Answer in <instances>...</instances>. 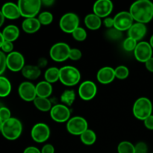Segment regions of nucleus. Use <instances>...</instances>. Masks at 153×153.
Returning <instances> with one entry per match:
<instances>
[{
  "mask_svg": "<svg viewBox=\"0 0 153 153\" xmlns=\"http://www.w3.org/2000/svg\"><path fill=\"white\" fill-rule=\"evenodd\" d=\"M129 13L137 22L147 23L153 18V3L149 0L135 1L130 7Z\"/></svg>",
  "mask_w": 153,
  "mask_h": 153,
  "instance_id": "f257e3e1",
  "label": "nucleus"
},
{
  "mask_svg": "<svg viewBox=\"0 0 153 153\" xmlns=\"http://www.w3.org/2000/svg\"><path fill=\"white\" fill-rule=\"evenodd\" d=\"M22 131V125L20 121L14 117H10L2 123L1 132L4 138L14 140L19 138Z\"/></svg>",
  "mask_w": 153,
  "mask_h": 153,
  "instance_id": "f03ea898",
  "label": "nucleus"
},
{
  "mask_svg": "<svg viewBox=\"0 0 153 153\" xmlns=\"http://www.w3.org/2000/svg\"><path fill=\"white\" fill-rule=\"evenodd\" d=\"M80 79V72L76 67L72 66H65L60 69L59 80L65 86H74L79 83Z\"/></svg>",
  "mask_w": 153,
  "mask_h": 153,
  "instance_id": "7ed1b4c3",
  "label": "nucleus"
},
{
  "mask_svg": "<svg viewBox=\"0 0 153 153\" xmlns=\"http://www.w3.org/2000/svg\"><path fill=\"white\" fill-rule=\"evenodd\" d=\"M152 105L150 100L146 97H140L133 105V114L137 119L143 120L152 115Z\"/></svg>",
  "mask_w": 153,
  "mask_h": 153,
  "instance_id": "20e7f679",
  "label": "nucleus"
},
{
  "mask_svg": "<svg viewBox=\"0 0 153 153\" xmlns=\"http://www.w3.org/2000/svg\"><path fill=\"white\" fill-rule=\"evenodd\" d=\"M41 4L40 0H19L17 5L21 16L27 19L35 17L40 11Z\"/></svg>",
  "mask_w": 153,
  "mask_h": 153,
  "instance_id": "39448f33",
  "label": "nucleus"
},
{
  "mask_svg": "<svg viewBox=\"0 0 153 153\" xmlns=\"http://www.w3.org/2000/svg\"><path fill=\"white\" fill-rule=\"evenodd\" d=\"M71 48L65 43H57L52 46L49 51L51 58L56 62H63L70 57Z\"/></svg>",
  "mask_w": 153,
  "mask_h": 153,
  "instance_id": "423d86ee",
  "label": "nucleus"
},
{
  "mask_svg": "<svg viewBox=\"0 0 153 153\" xmlns=\"http://www.w3.org/2000/svg\"><path fill=\"white\" fill-rule=\"evenodd\" d=\"M59 25L64 32L73 33L79 25V18L76 13H67L61 16Z\"/></svg>",
  "mask_w": 153,
  "mask_h": 153,
  "instance_id": "0eeeda50",
  "label": "nucleus"
},
{
  "mask_svg": "<svg viewBox=\"0 0 153 153\" xmlns=\"http://www.w3.org/2000/svg\"><path fill=\"white\" fill-rule=\"evenodd\" d=\"M88 122L82 117H73L70 118L67 123V129L73 135H81L88 129Z\"/></svg>",
  "mask_w": 153,
  "mask_h": 153,
  "instance_id": "6e6552de",
  "label": "nucleus"
},
{
  "mask_svg": "<svg viewBox=\"0 0 153 153\" xmlns=\"http://www.w3.org/2000/svg\"><path fill=\"white\" fill-rule=\"evenodd\" d=\"M134 19L129 11H121L114 17V28L120 31H127L133 25Z\"/></svg>",
  "mask_w": 153,
  "mask_h": 153,
  "instance_id": "1a4fd4ad",
  "label": "nucleus"
},
{
  "mask_svg": "<svg viewBox=\"0 0 153 153\" xmlns=\"http://www.w3.org/2000/svg\"><path fill=\"white\" fill-rule=\"evenodd\" d=\"M33 140L37 143H43L49 139L50 136V129L48 125L39 123L33 126L31 131Z\"/></svg>",
  "mask_w": 153,
  "mask_h": 153,
  "instance_id": "9d476101",
  "label": "nucleus"
},
{
  "mask_svg": "<svg viewBox=\"0 0 153 153\" xmlns=\"http://www.w3.org/2000/svg\"><path fill=\"white\" fill-rule=\"evenodd\" d=\"M7 67L13 72L22 71L25 67V58L19 52H12L7 55Z\"/></svg>",
  "mask_w": 153,
  "mask_h": 153,
  "instance_id": "9b49d317",
  "label": "nucleus"
},
{
  "mask_svg": "<svg viewBox=\"0 0 153 153\" xmlns=\"http://www.w3.org/2000/svg\"><path fill=\"white\" fill-rule=\"evenodd\" d=\"M134 55L136 59L142 63H146L152 57V48L149 43L142 41L137 43L134 51Z\"/></svg>",
  "mask_w": 153,
  "mask_h": 153,
  "instance_id": "f8f14e48",
  "label": "nucleus"
},
{
  "mask_svg": "<svg viewBox=\"0 0 153 153\" xmlns=\"http://www.w3.org/2000/svg\"><path fill=\"white\" fill-rule=\"evenodd\" d=\"M50 116L57 123L67 122L70 119V111L65 105H55L50 110Z\"/></svg>",
  "mask_w": 153,
  "mask_h": 153,
  "instance_id": "ddd939ff",
  "label": "nucleus"
},
{
  "mask_svg": "<svg viewBox=\"0 0 153 153\" xmlns=\"http://www.w3.org/2000/svg\"><path fill=\"white\" fill-rule=\"evenodd\" d=\"M97 93V87L91 81L82 82L79 88V95L83 100H91L95 97Z\"/></svg>",
  "mask_w": 153,
  "mask_h": 153,
  "instance_id": "4468645a",
  "label": "nucleus"
},
{
  "mask_svg": "<svg viewBox=\"0 0 153 153\" xmlns=\"http://www.w3.org/2000/svg\"><path fill=\"white\" fill-rule=\"evenodd\" d=\"M114 4L110 0H98L94 4V13L99 17H107L112 12Z\"/></svg>",
  "mask_w": 153,
  "mask_h": 153,
  "instance_id": "2eb2a0df",
  "label": "nucleus"
},
{
  "mask_svg": "<svg viewBox=\"0 0 153 153\" xmlns=\"http://www.w3.org/2000/svg\"><path fill=\"white\" fill-rule=\"evenodd\" d=\"M18 92L19 97L26 102L34 101L37 97L35 86L29 82H24L21 83L19 86Z\"/></svg>",
  "mask_w": 153,
  "mask_h": 153,
  "instance_id": "dca6fc26",
  "label": "nucleus"
},
{
  "mask_svg": "<svg viewBox=\"0 0 153 153\" xmlns=\"http://www.w3.org/2000/svg\"><path fill=\"white\" fill-rule=\"evenodd\" d=\"M97 80L103 85L110 84L115 79L114 69L111 67H104L100 69L97 73Z\"/></svg>",
  "mask_w": 153,
  "mask_h": 153,
  "instance_id": "f3484780",
  "label": "nucleus"
},
{
  "mask_svg": "<svg viewBox=\"0 0 153 153\" xmlns=\"http://www.w3.org/2000/svg\"><path fill=\"white\" fill-rule=\"evenodd\" d=\"M1 11L4 18L8 19H16L21 16L19 7L13 2H7L3 4Z\"/></svg>",
  "mask_w": 153,
  "mask_h": 153,
  "instance_id": "a211bd4d",
  "label": "nucleus"
},
{
  "mask_svg": "<svg viewBox=\"0 0 153 153\" xmlns=\"http://www.w3.org/2000/svg\"><path fill=\"white\" fill-rule=\"evenodd\" d=\"M146 33V25H145V24L140 23V22H136V23L133 24L128 31V37L134 39L136 41L141 40L145 36Z\"/></svg>",
  "mask_w": 153,
  "mask_h": 153,
  "instance_id": "6ab92c4d",
  "label": "nucleus"
},
{
  "mask_svg": "<svg viewBox=\"0 0 153 153\" xmlns=\"http://www.w3.org/2000/svg\"><path fill=\"white\" fill-rule=\"evenodd\" d=\"M41 24L37 18H27L23 20L22 23V28L25 32L28 34L35 33L40 29Z\"/></svg>",
  "mask_w": 153,
  "mask_h": 153,
  "instance_id": "aec40b11",
  "label": "nucleus"
},
{
  "mask_svg": "<svg viewBox=\"0 0 153 153\" xmlns=\"http://www.w3.org/2000/svg\"><path fill=\"white\" fill-rule=\"evenodd\" d=\"M22 74L25 79L29 80H35L40 77L41 74L40 68L35 65H25L22 70Z\"/></svg>",
  "mask_w": 153,
  "mask_h": 153,
  "instance_id": "412c9836",
  "label": "nucleus"
},
{
  "mask_svg": "<svg viewBox=\"0 0 153 153\" xmlns=\"http://www.w3.org/2000/svg\"><path fill=\"white\" fill-rule=\"evenodd\" d=\"M2 35L4 40L13 42L19 37V29L14 25H9L6 26L2 31Z\"/></svg>",
  "mask_w": 153,
  "mask_h": 153,
  "instance_id": "4be33fe9",
  "label": "nucleus"
},
{
  "mask_svg": "<svg viewBox=\"0 0 153 153\" xmlns=\"http://www.w3.org/2000/svg\"><path fill=\"white\" fill-rule=\"evenodd\" d=\"M37 97L48 98L52 93V86L46 81L39 82L35 86Z\"/></svg>",
  "mask_w": 153,
  "mask_h": 153,
  "instance_id": "5701e85b",
  "label": "nucleus"
},
{
  "mask_svg": "<svg viewBox=\"0 0 153 153\" xmlns=\"http://www.w3.org/2000/svg\"><path fill=\"white\" fill-rule=\"evenodd\" d=\"M85 23L87 28L91 30H97L101 27L102 19L94 13H90L85 18Z\"/></svg>",
  "mask_w": 153,
  "mask_h": 153,
  "instance_id": "b1692460",
  "label": "nucleus"
},
{
  "mask_svg": "<svg viewBox=\"0 0 153 153\" xmlns=\"http://www.w3.org/2000/svg\"><path fill=\"white\" fill-rule=\"evenodd\" d=\"M34 104L38 110L41 111H48L52 109V103L48 98L37 97L34 100Z\"/></svg>",
  "mask_w": 153,
  "mask_h": 153,
  "instance_id": "393cba45",
  "label": "nucleus"
},
{
  "mask_svg": "<svg viewBox=\"0 0 153 153\" xmlns=\"http://www.w3.org/2000/svg\"><path fill=\"white\" fill-rule=\"evenodd\" d=\"M45 80L49 83L52 84L59 80L60 69L57 67H50L47 69L44 74Z\"/></svg>",
  "mask_w": 153,
  "mask_h": 153,
  "instance_id": "a878e982",
  "label": "nucleus"
},
{
  "mask_svg": "<svg viewBox=\"0 0 153 153\" xmlns=\"http://www.w3.org/2000/svg\"><path fill=\"white\" fill-rule=\"evenodd\" d=\"M80 139L84 144L91 146V145L95 143L96 140H97V134L93 130L88 128L85 132L81 134Z\"/></svg>",
  "mask_w": 153,
  "mask_h": 153,
  "instance_id": "bb28decb",
  "label": "nucleus"
},
{
  "mask_svg": "<svg viewBox=\"0 0 153 153\" xmlns=\"http://www.w3.org/2000/svg\"><path fill=\"white\" fill-rule=\"evenodd\" d=\"M11 91V84L7 78L0 76V97H6Z\"/></svg>",
  "mask_w": 153,
  "mask_h": 153,
  "instance_id": "cd10ccee",
  "label": "nucleus"
},
{
  "mask_svg": "<svg viewBox=\"0 0 153 153\" xmlns=\"http://www.w3.org/2000/svg\"><path fill=\"white\" fill-rule=\"evenodd\" d=\"M76 100V94L73 90H67L64 91L61 96V101L66 106H71Z\"/></svg>",
  "mask_w": 153,
  "mask_h": 153,
  "instance_id": "c85d7f7f",
  "label": "nucleus"
},
{
  "mask_svg": "<svg viewBox=\"0 0 153 153\" xmlns=\"http://www.w3.org/2000/svg\"><path fill=\"white\" fill-rule=\"evenodd\" d=\"M118 153H135L134 146L128 141H122L117 146Z\"/></svg>",
  "mask_w": 153,
  "mask_h": 153,
  "instance_id": "c756f323",
  "label": "nucleus"
},
{
  "mask_svg": "<svg viewBox=\"0 0 153 153\" xmlns=\"http://www.w3.org/2000/svg\"><path fill=\"white\" fill-rule=\"evenodd\" d=\"M38 20L41 25H48L53 21V15L48 11H43L38 16Z\"/></svg>",
  "mask_w": 153,
  "mask_h": 153,
  "instance_id": "7c9ffc66",
  "label": "nucleus"
},
{
  "mask_svg": "<svg viewBox=\"0 0 153 153\" xmlns=\"http://www.w3.org/2000/svg\"><path fill=\"white\" fill-rule=\"evenodd\" d=\"M114 73L115 77L121 79V80H123V79H126L128 76L129 70L126 66L121 65L114 69Z\"/></svg>",
  "mask_w": 153,
  "mask_h": 153,
  "instance_id": "2f4dec72",
  "label": "nucleus"
},
{
  "mask_svg": "<svg viewBox=\"0 0 153 153\" xmlns=\"http://www.w3.org/2000/svg\"><path fill=\"white\" fill-rule=\"evenodd\" d=\"M106 37L111 40H120L123 37L122 31H118L115 28H109L106 31Z\"/></svg>",
  "mask_w": 153,
  "mask_h": 153,
  "instance_id": "473e14b6",
  "label": "nucleus"
},
{
  "mask_svg": "<svg viewBox=\"0 0 153 153\" xmlns=\"http://www.w3.org/2000/svg\"><path fill=\"white\" fill-rule=\"evenodd\" d=\"M73 37L77 41H84L87 37V32L83 28L79 27L73 33Z\"/></svg>",
  "mask_w": 153,
  "mask_h": 153,
  "instance_id": "72a5a7b5",
  "label": "nucleus"
},
{
  "mask_svg": "<svg viewBox=\"0 0 153 153\" xmlns=\"http://www.w3.org/2000/svg\"><path fill=\"white\" fill-rule=\"evenodd\" d=\"M137 41H136L134 39L131 38V37H127L123 42V48L125 50L128 51V52H131V51H134L136 46L137 45Z\"/></svg>",
  "mask_w": 153,
  "mask_h": 153,
  "instance_id": "f704fd0d",
  "label": "nucleus"
},
{
  "mask_svg": "<svg viewBox=\"0 0 153 153\" xmlns=\"http://www.w3.org/2000/svg\"><path fill=\"white\" fill-rule=\"evenodd\" d=\"M10 117H10V111L7 108H0V119H1V120L2 121L3 123H4V121L10 119Z\"/></svg>",
  "mask_w": 153,
  "mask_h": 153,
  "instance_id": "c9c22d12",
  "label": "nucleus"
},
{
  "mask_svg": "<svg viewBox=\"0 0 153 153\" xmlns=\"http://www.w3.org/2000/svg\"><path fill=\"white\" fill-rule=\"evenodd\" d=\"M82 53L79 49H76V48L71 49L70 52V57H69L70 59L73 60V61H79L82 58Z\"/></svg>",
  "mask_w": 153,
  "mask_h": 153,
  "instance_id": "e433bc0d",
  "label": "nucleus"
},
{
  "mask_svg": "<svg viewBox=\"0 0 153 153\" xmlns=\"http://www.w3.org/2000/svg\"><path fill=\"white\" fill-rule=\"evenodd\" d=\"M6 60H7V56L5 55V54L2 51H0V76L4 73L7 67Z\"/></svg>",
  "mask_w": 153,
  "mask_h": 153,
  "instance_id": "4c0bfd02",
  "label": "nucleus"
},
{
  "mask_svg": "<svg viewBox=\"0 0 153 153\" xmlns=\"http://www.w3.org/2000/svg\"><path fill=\"white\" fill-rule=\"evenodd\" d=\"M135 153H147V145L143 142H139L134 146Z\"/></svg>",
  "mask_w": 153,
  "mask_h": 153,
  "instance_id": "58836bf2",
  "label": "nucleus"
},
{
  "mask_svg": "<svg viewBox=\"0 0 153 153\" xmlns=\"http://www.w3.org/2000/svg\"><path fill=\"white\" fill-rule=\"evenodd\" d=\"M1 49L4 53V52L8 54L10 53V52H13V43H12V42H9V41H6V40H4L2 46H1Z\"/></svg>",
  "mask_w": 153,
  "mask_h": 153,
  "instance_id": "ea45409f",
  "label": "nucleus"
},
{
  "mask_svg": "<svg viewBox=\"0 0 153 153\" xmlns=\"http://www.w3.org/2000/svg\"><path fill=\"white\" fill-rule=\"evenodd\" d=\"M41 153H55V148L52 144H46L42 148Z\"/></svg>",
  "mask_w": 153,
  "mask_h": 153,
  "instance_id": "a19ab883",
  "label": "nucleus"
},
{
  "mask_svg": "<svg viewBox=\"0 0 153 153\" xmlns=\"http://www.w3.org/2000/svg\"><path fill=\"white\" fill-rule=\"evenodd\" d=\"M144 125L148 129L153 130V115H150L144 120Z\"/></svg>",
  "mask_w": 153,
  "mask_h": 153,
  "instance_id": "79ce46f5",
  "label": "nucleus"
},
{
  "mask_svg": "<svg viewBox=\"0 0 153 153\" xmlns=\"http://www.w3.org/2000/svg\"><path fill=\"white\" fill-rule=\"evenodd\" d=\"M104 25L105 26L108 28H114V18L111 17H106L104 19Z\"/></svg>",
  "mask_w": 153,
  "mask_h": 153,
  "instance_id": "37998d69",
  "label": "nucleus"
},
{
  "mask_svg": "<svg viewBox=\"0 0 153 153\" xmlns=\"http://www.w3.org/2000/svg\"><path fill=\"white\" fill-rule=\"evenodd\" d=\"M23 153H41L40 150L37 147L34 146H28L24 150Z\"/></svg>",
  "mask_w": 153,
  "mask_h": 153,
  "instance_id": "c03bdc74",
  "label": "nucleus"
},
{
  "mask_svg": "<svg viewBox=\"0 0 153 153\" xmlns=\"http://www.w3.org/2000/svg\"><path fill=\"white\" fill-rule=\"evenodd\" d=\"M145 64H146V69H147L149 72H151V73H153V57H152L150 59L148 60V61L145 63Z\"/></svg>",
  "mask_w": 153,
  "mask_h": 153,
  "instance_id": "a18cd8bd",
  "label": "nucleus"
},
{
  "mask_svg": "<svg viewBox=\"0 0 153 153\" xmlns=\"http://www.w3.org/2000/svg\"><path fill=\"white\" fill-rule=\"evenodd\" d=\"M46 64H47V61H46L45 58H41V59L39 60L38 65H37V67H39L40 68V67H44Z\"/></svg>",
  "mask_w": 153,
  "mask_h": 153,
  "instance_id": "49530a36",
  "label": "nucleus"
},
{
  "mask_svg": "<svg viewBox=\"0 0 153 153\" xmlns=\"http://www.w3.org/2000/svg\"><path fill=\"white\" fill-rule=\"evenodd\" d=\"M55 1L53 0H43V1H41L42 4H43L46 6H51L52 4H54Z\"/></svg>",
  "mask_w": 153,
  "mask_h": 153,
  "instance_id": "de8ad7c7",
  "label": "nucleus"
},
{
  "mask_svg": "<svg viewBox=\"0 0 153 153\" xmlns=\"http://www.w3.org/2000/svg\"><path fill=\"white\" fill-rule=\"evenodd\" d=\"M4 22V15L2 14L1 10H0V27L3 25Z\"/></svg>",
  "mask_w": 153,
  "mask_h": 153,
  "instance_id": "09e8293b",
  "label": "nucleus"
},
{
  "mask_svg": "<svg viewBox=\"0 0 153 153\" xmlns=\"http://www.w3.org/2000/svg\"><path fill=\"white\" fill-rule=\"evenodd\" d=\"M4 42V37L2 35V32H0V49L1 48V46H2L3 43Z\"/></svg>",
  "mask_w": 153,
  "mask_h": 153,
  "instance_id": "8fccbe9b",
  "label": "nucleus"
},
{
  "mask_svg": "<svg viewBox=\"0 0 153 153\" xmlns=\"http://www.w3.org/2000/svg\"><path fill=\"white\" fill-rule=\"evenodd\" d=\"M149 44H150V46H152V48L153 49V35L151 37L150 40H149Z\"/></svg>",
  "mask_w": 153,
  "mask_h": 153,
  "instance_id": "3c124183",
  "label": "nucleus"
},
{
  "mask_svg": "<svg viewBox=\"0 0 153 153\" xmlns=\"http://www.w3.org/2000/svg\"><path fill=\"white\" fill-rule=\"evenodd\" d=\"M2 123H3V122L1 120V119H0V131H1V126H2Z\"/></svg>",
  "mask_w": 153,
  "mask_h": 153,
  "instance_id": "603ef678",
  "label": "nucleus"
}]
</instances>
